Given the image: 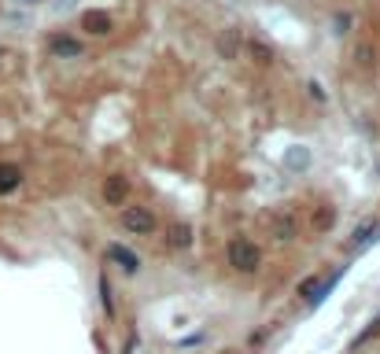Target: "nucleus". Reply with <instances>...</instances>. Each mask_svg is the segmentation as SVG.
Segmentation results:
<instances>
[{"instance_id":"1","label":"nucleus","mask_w":380,"mask_h":354,"mask_svg":"<svg viewBox=\"0 0 380 354\" xmlns=\"http://www.w3.org/2000/svg\"><path fill=\"white\" fill-rule=\"evenodd\" d=\"M229 266H233L237 273H255L262 266V251L251 240L237 236V240H229Z\"/></svg>"},{"instance_id":"2","label":"nucleus","mask_w":380,"mask_h":354,"mask_svg":"<svg viewBox=\"0 0 380 354\" xmlns=\"http://www.w3.org/2000/svg\"><path fill=\"white\" fill-rule=\"evenodd\" d=\"M155 214L148 211V207H125L122 211V229L125 233H137V236H152L155 233Z\"/></svg>"},{"instance_id":"3","label":"nucleus","mask_w":380,"mask_h":354,"mask_svg":"<svg viewBox=\"0 0 380 354\" xmlns=\"http://www.w3.org/2000/svg\"><path fill=\"white\" fill-rule=\"evenodd\" d=\"M130 199V177L125 173H108L103 177V203L108 207H125Z\"/></svg>"},{"instance_id":"4","label":"nucleus","mask_w":380,"mask_h":354,"mask_svg":"<svg viewBox=\"0 0 380 354\" xmlns=\"http://www.w3.org/2000/svg\"><path fill=\"white\" fill-rule=\"evenodd\" d=\"M215 52L222 56V59H229V63H237V59H244V37H240V30H222L218 37H215Z\"/></svg>"},{"instance_id":"5","label":"nucleus","mask_w":380,"mask_h":354,"mask_svg":"<svg viewBox=\"0 0 380 354\" xmlns=\"http://www.w3.org/2000/svg\"><path fill=\"white\" fill-rule=\"evenodd\" d=\"M244 52L251 56V63H259V66H273V59H277L273 44H269L262 34H247V37H244Z\"/></svg>"},{"instance_id":"6","label":"nucleus","mask_w":380,"mask_h":354,"mask_svg":"<svg viewBox=\"0 0 380 354\" xmlns=\"http://www.w3.org/2000/svg\"><path fill=\"white\" fill-rule=\"evenodd\" d=\"M81 52H86V44L78 37H67V34L48 37V56H56V59H78Z\"/></svg>"},{"instance_id":"7","label":"nucleus","mask_w":380,"mask_h":354,"mask_svg":"<svg viewBox=\"0 0 380 354\" xmlns=\"http://www.w3.org/2000/svg\"><path fill=\"white\" fill-rule=\"evenodd\" d=\"M81 30L93 34V37H103V34L111 30V15H108V11H100V8L81 11Z\"/></svg>"},{"instance_id":"8","label":"nucleus","mask_w":380,"mask_h":354,"mask_svg":"<svg viewBox=\"0 0 380 354\" xmlns=\"http://www.w3.org/2000/svg\"><path fill=\"white\" fill-rule=\"evenodd\" d=\"M108 258H111L115 266H122L125 273H137V270H140V258L125 248V243H108Z\"/></svg>"},{"instance_id":"9","label":"nucleus","mask_w":380,"mask_h":354,"mask_svg":"<svg viewBox=\"0 0 380 354\" xmlns=\"http://www.w3.org/2000/svg\"><path fill=\"white\" fill-rule=\"evenodd\" d=\"M376 233H380V221L376 218H366L362 226H358L354 233H351V240H347V248L351 251H358V248H366L369 240H376Z\"/></svg>"},{"instance_id":"10","label":"nucleus","mask_w":380,"mask_h":354,"mask_svg":"<svg viewBox=\"0 0 380 354\" xmlns=\"http://www.w3.org/2000/svg\"><path fill=\"white\" fill-rule=\"evenodd\" d=\"M19 185H23V170L15 163H0V196H11Z\"/></svg>"},{"instance_id":"11","label":"nucleus","mask_w":380,"mask_h":354,"mask_svg":"<svg viewBox=\"0 0 380 354\" xmlns=\"http://www.w3.org/2000/svg\"><path fill=\"white\" fill-rule=\"evenodd\" d=\"M166 240H170V248H188L192 243V226L188 221H174V226H166Z\"/></svg>"},{"instance_id":"12","label":"nucleus","mask_w":380,"mask_h":354,"mask_svg":"<svg viewBox=\"0 0 380 354\" xmlns=\"http://www.w3.org/2000/svg\"><path fill=\"white\" fill-rule=\"evenodd\" d=\"M332 221H336V211H332V207H314V214H310L314 233H329V229H332Z\"/></svg>"},{"instance_id":"13","label":"nucleus","mask_w":380,"mask_h":354,"mask_svg":"<svg viewBox=\"0 0 380 354\" xmlns=\"http://www.w3.org/2000/svg\"><path fill=\"white\" fill-rule=\"evenodd\" d=\"M273 240H295V218L292 214L273 218Z\"/></svg>"},{"instance_id":"14","label":"nucleus","mask_w":380,"mask_h":354,"mask_svg":"<svg viewBox=\"0 0 380 354\" xmlns=\"http://www.w3.org/2000/svg\"><path fill=\"white\" fill-rule=\"evenodd\" d=\"M100 306H103V314H108V321H111L115 318V292H111L108 273H100Z\"/></svg>"},{"instance_id":"15","label":"nucleus","mask_w":380,"mask_h":354,"mask_svg":"<svg viewBox=\"0 0 380 354\" xmlns=\"http://www.w3.org/2000/svg\"><path fill=\"white\" fill-rule=\"evenodd\" d=\"M347 30H351V15H347V11H336V15H332V34L344 37Z\"/></svg>"},{"instance_id":"16","label":"nucleus","mask_w":380,"mask_h":354,"mask_svg":"<svg viewBox=\"0 0 380 354\" xmlns=\"http://www.w3.org/2000/svg\"><path fill=\"white\" fill-rule=\"evenodd\" d=\"M354 59H358V66H369V63L376 59V49H373V44H358V52H354Z\"/></svg>"},{"instance_id":"17","label":"nucleus","mask_w":380,"mask_h":354,"mask_svg":"<svg viewBox=\"0 0 380 354\" xmlns=\"http://www.w3.org/2000/svg\"><path fill=\"white\" fill-rule=\"evenodd\" d=\"M373 336H380V318H376V321H373V325H369L366 332H362V336H358V340H354V350H358V347H366V343H369Z\"/></svg>"},{"instance_id":"18","label":"nucleus","mask_w":380,"mask_h":354,"mask_svg":"<svg viewBox=\"0 0 380 354\" xmlns=\"http://www.w3.org/2000/svg\"><path fill=\"white\" fill-rule=\"evenodd\" d=\"M318 284H322V277H318V273L307 277V280L299 284V295H303V299H310V295H314V288H318Z\"/></svg>"},{"instance_id":"19","label":"nucleus","mask_w":380,"mask_h":354,"mask_svg":"<svg viewBox=\"0 0 380 354\" xmlns=\"http://www.w3.org/2000/svg\"><path fill=\"white\" fill-rule=\"evenodd\" d=\"M288 166H295V170H299V166H307V151H303V148H295V151L288 155Z\"/></svg>"},{"instance_id":"20","label":"nucleus","mask_w":380,"mask_h":354,"mask_svg":"<svg viewBox=\"0 0 380 354\" xmlns=\"http://www.w3.org/2000/svg\"><path fill=\"white\" fill-rule=\"evenodd\" d=\"M307 88H310V96H314V100H322V103H325V93H322V85H318V81H310Z\"/></svg>"},{"instance_id":"21","label":"nucleus","mask_w":380,"mask_h":354,"mask_svg":"<svg viewBox=\"0 0 380 354\" xmlns=\"http://www.w3.org/2000/svg\"><path fill=\"white\" fill-rule=\"evenodd\" d=\"M19 4H41V0H19Z\"/></svg>"}]
</instances>
